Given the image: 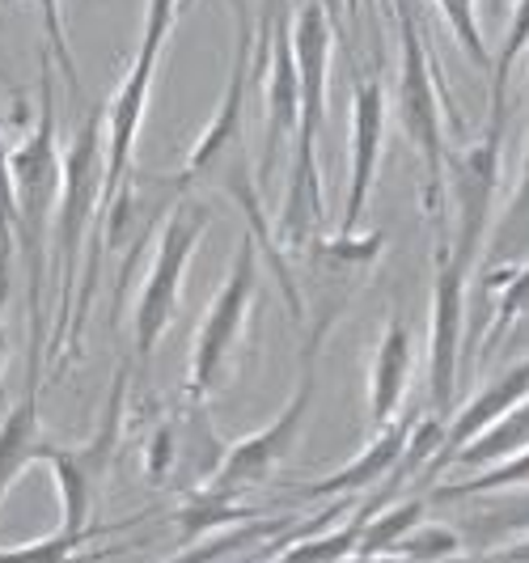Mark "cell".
Returning <instances> with one entry per match:
<instances>
[{"instance_id":"cell-14","label":"cell","mask_w":529,"mask_h":563,"mask_svg":"<svg viewBox=\"0 0 529 563\" xmlns=\"http://www.w3.org/2000/svg\"><path fill=\"white\" fill-rule=\"evenodd\" d=\"M411 428L416 420L403 416V420H390L386 428H377V437L364 445L343 471H334L327 479H313L301 487L306 500H327V496H348V492H368V487H382V483L394 475V466L403 462V450L411 441Z\"/></svg>"},{"instance_id":"cell-8","label":"cell","mask_w":529,"mask_h":563,"mask_svg":"<svg viewBox=\"0 0 529 563\" xmlns=\"http://www.w3.org/2000/svg\"><path fill=\"white\" fill-rule=\"evenodd\" d=\"M212 225V212L208 203L196 196H183L169 208L166 225L157 233V251H153V267L144 276L136 301V356L140 368L153 365V352L157 343L166 339V331L174 327V313H178V297H183V276L191 267V254L199 251L203 233Z\"/></svg>"},{"instance_id":"cell-12","label":"cell","mask_w":529,"mask_h":563,"mask_svg":"<svg viewBox=\"0 0 529 563\" xmlns=\"http://www.w3.org/2000/svg\"><path fill=\"white\" fill-rule=\"evenodd\" d=\"M153 77H157V56L136 52L128 77L114 89L111 107L102 111L107 119V183H102V208H98V225L107 217L114 196L123 191L128 174H132V153H136L140 128H144V111H148V93H153Z\"/></svg>"},{"instance_id":"cell-28","label":"cell","mask_w":529,"mask_h":563,"mask_svg":"<svg viewBox=\"0 0 529 563\" xmlns=\"http://www.w3.org/2000/svg\"><path fill=\"white\" fill-rule=\"evenodd\" d=\"M183 0H144V34H140V52L162 59V47H166L169 30H174V18H178Z\"/></svg>"},{"instance_id":"cell-23","label":"cell","mask_w":529,"mask_h":563,"mask_svg":"<svg viewBox=\"0 0 529 563\" xmlns=\"http://www.w3.org/2000/svg\"><path fill=\"white\" fill-rule=\"evenodd\" d=\"M508 487H529V450L500 462L496 471H483L466 483H453V487H437L428 496V505H453V500H471V496H483V492H508Z\"/></svg>"},{"instance_id":"cell-15","label":"cell","mask_w":529,"mask_h":563,"mask_svg":"<svg viewBox=\"0 0 529 563\" xmlns=\"http://www.w3.org/2000/svg\"><path fill=\"white\" fill-rule=\"evenodd\" d=\"M416 377V347H411V331L403 327V318H390L386 331L377 339L373 352V368H368V423L386 428L398 420L407 390Z\"/></svg>"},{"instance_id":"cell-18","label":"cell","mask_w":529,"mask_h":563,"mask_svg":"<svg viewBox=\"0 0 529 563\" xmlns=\"http://www.w3.org/2000/svg\"><path fill=\"white\" fill-rule=\"evenodd\" d=\"M153 512L144 508L136 517H128V521H102V526H85V530H64L59 526L56 534L38 538V542H26V547H0V563H98L114 555L111 547H98V551H89L98 538L107 534H119V530H132L140 521H148Z\"/></svg>"},{"instance_id":"cell-10","label":"cell","mask_w":529,"mask_h":563,"mask_svg":"<svg viewBox=\"0 0 529 563\" xmlns=\"http://www.w3.org/2000/svg\"><path fill=\"white\" fill-rule=\"evenodd\" d=\"M267 18V38H272V73H267V128H263V153H258V183L267 191L272 174H276L284 148L297 136V119H301V73H297V52H293V26L284 18L279 0H263Z\"/></svg>"},{"instance_id":"cell-2","label":"cell","mask_w":529,"mask_h":563,"mask_svg":"<svg viewBox=\"0 0 529 563\" xmlns=\"http://www.w3.org/2000/svg\"><path fill=\"white\" fill-rule=\"evenodd\" d=\"M331 22L318 0H309L293 22V52L301 73V119L293 136V169L284 187L276 221L279 251H309L322 229V174H318V136L327 123V77H331Z\"/></svg>"},{"instance_id":"cell-7","label":"cell","mask_w":529,"mask_h":563,"mask_svg":"<svg viewBox=\"0 0 529 563\" xmlns=\"http://www.w3.org/2000/svg\"><path fill=\"white\" fill-rule=\"evenodd\" d=\"M254 297H258V242L246 233L229 272H224V284L217 288L212 306L199 322L196 343H191V365H187V382H183L187 398L208 402L233 377L238 347H242L246 327H251Z\"/></svg>"},{"instance_id":"cell-25","label":"cell","mask_w":529,"mask_h":563,"mask_svg":"<svg viewBox=\"0 0 529 563\" xmlns=\"http://www.w3.org/2000/svg\"><path fill=\"white\" fill-rule=\"evenodd\" d=\"M462 534L449 526H416L411 534L394 547V555H403L407 563H441L449 555H458Z\"/></svg>"},{"instance_id":"cell-11","label":"cell","mask_w":529,"mask_h":563,"mask_svg":"<svg viewBox=\"0 0 529 563\" xmlns=\"http://www.w3.org/2000/svg\"><path fill=\"white\" fill-rule=\"evenodd\" d=\"M386 85L382 81H356L352 98V153H348V199H343V217H339V238H356L361 217L377 183L382 166V144H386Z\"/></svg>"},{"instance_id":"cell-31","label":"cell","mask_w":529,"mask_h":563,"mask_svg":"<svg viewBox=\"0 0 529 563\" xmlns=\"http://www.w3.org/2000/svg\"><path fill=\"white\" fill-rule=\"evenodd\" d=\"M483 563H529V534L513 538V542H500L496 551H487Z\"/></svg>"},{"instance_id":"cell-32","label":"cell","mask_w":529,"mask_h":563,"mask_svg":"<svg viewBox=\"0 0 529 563\" xmlns=\"http://www.w3.org/2000/svg\"><path fill=\"white\" fill-rule=\"evenodd\" d=\"M483 560H487V551H478V555H449L441 563H483Z\"/></svg>"},{"instance_id":"cell-1","label":"cell","mask_w":529,"mask_h":563,"mask_svg":"<svg viewBox=\"0 0 529 563\" xmlns=\"http://www.w3.org/2000/svg\"><path fill=\"white\" fill-rule=\"evenodd\" d=\"M251 56H254V34L251 22H242V34H238V52H233V73H229V85H224V98L208 132L196 141L187 166L178 169L183 187L191 191L196 183L203 187H217L242 217H246V233L258 242V251L267 254V267L276 276L279 292L288 301L293 318H301V292H297V280L288 272V258L279 251L276 229L267 225V203H263V183H258V166H254L251 148H246V136H242V114H246V85H251Z\"/></svg>"},{"instance_id":"cell-29","label":"cell","mask_w":529,"mask_h":563,"mask_svg":"<svg viewBox=\"0 0 529 563\" xmlns=\"http://www.w3.org/2000/svg\"><path fill=\"white\" fill-rule=\"evenodd\" d=\"M0 251H18V191L4 141H0Z\"/></svg>"},{"instance_id":"cell-4","label":"cell","mask_w":529,"mask_h":563,"mask_svg":"<svg viewBox=\"0 0 529 563\" xmlns=\"http://www.w3.org/2000/svg\"><path fill=\"white\" fill-rule=\"evenodd\" d=\"M102 183H107V119L93 111L77 128V136L64 153V191H59L56 221H52V280L59 288L56 331L47 339V356H64L73 306H77V258L93 238L98 208H102Z\"/></svg>"},{"instance_id":"cell-3","label":"cell","mask_w":529,"mask_h":563,"mask_svg":"<svg viewBox=\"0 0 529 563\" xmlns=\"http://www.w3.org/2000/svg\"><path fill=\"white\" fill-rule=\"evenodd\" d=\"M13 191H18V251L30 272V343L43 347V288H47V246L64 191V148L56 136V64L38 56V119L26 141L9 153ZM47 352V347H43Z\"/></svg>"},{"instance_id":"cell-13","label":"cell","mask_w":529,"mask_h":563,"mask_svg":"<svg viewBox=\"0 0 529 563\" xmlns=\"http://www.w3.org/2000/svg\"><path fill=\"white\" fill-rule=\"evenodd\" d=\"M521 398H529V356H526V361H517L513 368H504L500 377H496L492 386H483V390H478V395H474L471 402L458 411V416H449L445 450L428 462V471H423V475H428V479H432V475H441L453 453L462 450L466 441H474L483 428H492L500 416H508V411H513Z\"/></svg>"},{"instance_id":"cell-16","label":"cell","mask_w":529,"mask_h":563,"mask_svg":"<svg viewBox=\"0 0 529 563\" xmlns=\"http://www.w3.org/2000/svg\"><path fill=\"white\" fill-rule=\"evenodd\" d=\"M38 386H43V347H30L26 395L18 398V407H9V416L0 420V500L9 496V487L18 483V475L30 462H38V445H43Z\"/></svg>"},{"instance_id":"cell-5","label":"cell","mask_w":529,"mask_h":563,"mask_svg":"<svg viewBox=\"0 0 529 563\" xmlns=\"http://www.w3.org/2000/svg\"><path fill=\"white\" fill-rule=\"evenodd\" d=\"M334 318H339V301L327 306V310L313 318V327H309V339H306V347H301V377H297L293 398L279 407V416L267 423V428H258L246 441L229 445L221 457V466H217V475L208 483H199V492L242 505L246 492H254L258 483L272 479L279 466L297 453L301 432H306V420H309V407H313V398H318V356H322V343L331 335Z\"/></svg>"},{"instance_id":"cell-24","label":"cell","mask_w":529,"mask_h":563,"mask_svg":"<svg viewBox=\"0 0 529 563\" xmlns=\"http://www.w3.org/2000/svg\"><path fill=\"white\" fill-rule=\"evenodd\" d=\"M529 52V0L513 4V26L504 34V47L492 56V107L504 111V93H508V77L517 68V59Z\"/></svg>"},{"instance_id":"cell-19","label":"cell","mask_w":529,"mask_h":563,"mask_svg":"<svg viewBox=\"0 0 529 563\" xmlns=\"http://www.w3.org/2000/svg\"><path fill=\"white\" fill-rule=\"evenodd\" d=\"M529 450V398H521L508 416L492 423V428H483L474 441H466L462 450L453 453L449 462H458V466H466V471H496L500 462L508 457H517V453Z\"/></svg>"},{"instance_id":"cell-34","label":"cell","mask_w":529,"mask_h":563,"mask_svg":"<svg viewBox=\"0 0 529 563\" xmlns=\"http://www.w3.org/2000/svg\"><path fill=\"white\" fill-rule=\"evenodd\" d=\"M492 4H500V0H492Z\"/></svg>"},{"instance_id":"cell-26","label":"cell","mask_w":529,"mask_h":563,"mask_svg":"<svg viewBox=\"0 0 529 563\" xmlns=\"http://www.w3.org/2000/svg\"><path fill=\"white\" fill-rule=\"evenodd\" d=\"M437 4H441V13H445L453 38L462 43V52H466L478 68L492 73V52H487V43H483V26H478V13H474V0H437Z\"/></svg>"},{"instance_id":"cell-35","label":"cell","mask_w":529,"mask_h":563,"mask_svg":"<svg viewBox=\"0 0 529 563\" xmlns=\"http://www.w3.org/2000/svg\"><path fill=\"white\" fill-rule=\"evenodd\" d=\"M183 4H187V0H183Z\"/></svg>"},{"instance_id":"cell-9","label":"cell","mask_w":529,"mask_h":563,"mask_svg":"<svg viewBox=\"0 0 529 563\" xmlns=\"http://www.w3.org/2000/svg\"><path fill=\"white\" fill-rule=\"evenodd\" d=\"M123 420H128V365L114 368L111 398H107V411L102 423L93 428V437L81 445H52L43 441L38 445V462L52 471L59 492V526L64 530H85L89 526V512L102 496V479L111 471L119 441H123Z\"/></svg>"},{"instance_id":"cell-21","label":"cell","mask_w":529,"mask_h":563,"mask_svg":"<svg viewBox=\"0 0 529 563\" xmlns=\"http://www.w3.org/2000/svg\"><path fill=\"white\" fill-rule=\"evenodd\" d=\"M423 508H428V496H403V500H390L386 508H377L368 517V526H364L356 555H390L394 547L423 521Z\"/></svg>"},{"instance_id":"cell-22","label":"cell","mask_w":529,"mask_h":563,"mask_svg":"<svg viewBox=\"0 0 529 563\" xmlns=\"http://www.w3.org/2000/svg\"><path fill=\"white\" fill-rule=\"evenodd\" d=\"M364 526H368V512L361 508L343 530H331V534L318 530V534L288 542V547L276 555V563H343V560H352L356 547H361Z\"/></svg>"},{"instance_id":"cell-17","label":"cell","mask_w":529,"mask_h":563,"mask_svg":"<svg viewBox=\"0 0 529 563\" xmlns=\"http://www.w3.org/2000/svg\"><path fill=\"white\" fill-rule=\"evenodd\" d=\"M487 276L483 284L496 292L500 284H508L513 276L529 272V144H526V162H521V174H517V187H513V199L500 217L492 221V233H487Z\"/></svg>"},{"instance_id":"cell-20","label":"cell","mask_w":529,"mask_h":563,"mask_svg":"<svg viewBox=\"0 0 529 563\" xmlns=\"http://www.w3.org/2000/svg\"><path fill=\"white\" fill-rule=\"evenodd\" d=\"M521 534H529V487H508L504 500L474 508L462 526V542H471L474 551H492Z\"/></svg>"},{"instance_id":"cell-6","label":"cell","mask_w":529,"mask_h":563,"mask_svg":"<svg viewBox=\"0 0 529 563\" xmlns=\"http://www.w3.org/2000/svg\"><path fill=\"white\" fill-rule=\"evenodd\" d=\"M398 123H403V136L416 148L419 166H423V208L437 217V225L445 221V166H449V144L441 132V81L428 47H423V34L416 26V13L411 4L403 0L398 4Z\"/></svg>"},{"instance_id":"cell-27","label":"cell","mask_w":529,"mask_h":563,"mask_svg":"<svg viewBox=\"0 0 529 563\" xmlns=\"http://www.w3.org/2000/svg\"><path fill=\"white\" fill-rule=\"evenodd\" d=\"M38 13H43V30H47V47L52 56L64 64V81L73 85V93H81V73H77V59L68 47V30H64V13H59V0H34Z\"/></svg>"},{"instance_id":"cell-33","label":"cell","mask_w":529,"mask_h":563,"mask_svg":"<svg viewBox=\"0 0 529 563\" xmlns=\"http://www.w3.org/2000/svg\"><path fill=\"white\" fill-rule=\"evenodd\" d=\"M0 4H18V0H0Z\"/></svg>"},{"instance_id":"cell-30","label":"cell","mask_w":529,"mask_h":563,"mask_svg":"<svg viewBox=\"0 0 529 563\" xmlns=\"http://www.w3.org/2000/svg\"><path fill=\"white\" fill-rule=\"evenodd\" d=\"M9 292H13V251H0V373L9 365V331H4Z\"/></svg>"}]
</instances>
